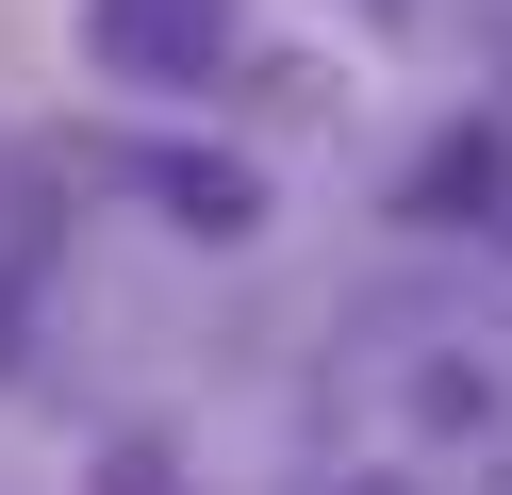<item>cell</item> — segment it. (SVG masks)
Wrapping results in <instances>:
<instances>
[{
    "instance_id": "6da1fadb",
    "label": "cell",
    "mask_w": 512,
    "mask_h": 495,
    "mask_svg": "<svg viewBox=\"0 0 512 495\" xmlns=\"http://www.w3.org/2000/svg\"><path fill=\"white\" fill-rule=\"evenodd\" d=\"M298 495H512V363L479 330H380L331 363V462Z\"/></svg>"
},
{
    "instance_id": "7a4b0ae2",
    "label": "cell",
    "mask_w": 512,
    "mask_h": 495,
    "mask_svg": "<svg viewBox=\"0 0 512 495\" xmlns=\"http://www.w3.org/2000/svg\"><path fill=\"white\" fill-rule=\"evenodd\" d=\"M248 33V0H83V50L116 83H215Z\"/></svg>"
},
{
    "instance_id": "3957f363",
    "label": "cell",
    "mask_w": 512,
    "mask_h": 495,
    "mask_svg": "<svg viewBox=\"0 0 512 495\" xmlns=\"http://www.w3.org/2000/svg\"><path fill=\"white\" fill-rule=\"evenodd\" d=\"M50 264H67V165L0 116V363H17V330H34Z\"/></svg>"
},
{
    "instance_id": "277c9868",
    "label": "cell",
    "mask_w": 512,
    "mask_h": 495,
    "mask_svg": "<svg viewBox=\"0 0 512 495\" xmlns=\"http://www.w3.org/2000/svg\"><path fill=\"white\" fill-rule=\"evenodd\" d=\"M100 165L166 198V231H215V248H248V231H265V182H248V165H199V149H100Z\"/></svg>"
},
{
    "instance_id": "5b68a950",
    "label": "cell",
    "mask_w": 512,
    "mask_h": 495,
    "mask_svg": "<svg viewBox=\"0 0 512 495\" xmlns=\"http://www.w3.org/2000/svg\"><path fill=\"white\" fill-rule=\"evenodd\" d=\"M100 495H182V479H166V446L133 429V446H100Z\"/></svg>"
}]
</instances>
